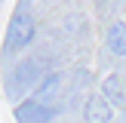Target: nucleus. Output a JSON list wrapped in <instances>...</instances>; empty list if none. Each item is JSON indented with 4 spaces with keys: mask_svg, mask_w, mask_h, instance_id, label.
<instances>
[{
    "mask_svg": "<svg viewBox=\"0 0 126 123\" xmlns=\"http://www.w3.org/2000/svg\"><path fill=\"white\" fill-rule=\"evenodd\" d=\"M86 120H111V108H108V102H105L102 95H95V98H89V105H86Z\"/></svg>",
    "mask_w": 126,
    "mask_h": 123,
    "instance_id": "20e7f679",
    "label": "nucleus"
},
{
    "mask_svg": "<svg viewBox=\"0 0 126 123\" xmlns=\"http://www.w3.org/2000/svg\"><path fill=\"white\" fill-rule=\"evenodd\" d=\"M59 83H62V77H59V74H49V77L43 80L40 86H37V92H34V98H43V102H46V98L52 95L55 89H59Z\"/></svg>",
    "mask_w": 126,
    "mask_h": 123,
    "instance_id": "39448f33",
    "label": "nucleus"
},
{
    "mask_svg": "<svg viewBox=\"0 0 126 123\" xmlns=\"http://www.w3.org/2000/svg\"><path fill=\"white\" fill-rule=\"evenodd\" d=\"M34 34H37L34 18H31L25 9H22V12H16V15H12V22H9V31H6V49H9V52L25 49L31 40H34Z\"/></svg>",
    "mask_w": 126,
    "mask_h": 123,
    "instance_id": "f257e3e1",
    "label": "nucleus"
},
{
    "mask_svg": "<svg viewBox=\"0 0 126 123\" xmlns=\"http://www.w3.org/2000/svg\"><path fill=\"white\" fill-rule=\"evenodd\" d=\"M105 46L114 55H126V22H114L105 34Z\"/></svg>",
    "mask_w": 126,
    "mask_h": 123,
    "instance_id": "7ed1b4c3",
    "label": "nucleus"
},
{
    "mask_svg": "<svg viewBox=\"0 0 126 123\" xmlns=\"http://www.w3.org/2000/svg\"><path fill=\"white\" fill-rule=\"evenodd\" d=\"M12 117L16 120H31V123H40V120H52V111L43 105V98H28V102L16 105V111H12Z\"/></svg>",
    "mask_w": 126,
    "mask_h": 123,
    "instance_id": "f03ea898",
    "label": "nucleus"
}]
</instances>
